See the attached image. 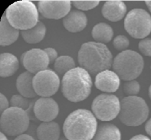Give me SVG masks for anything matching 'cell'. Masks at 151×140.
<instances>
[{"instance_id": "14", "label": "cell", "mask_w": 151, "mask_h": 140, "mask_svg": "<svg viewBox=\"0 0 151 140\" xmlns=\"http://www.w3.org/2000/svg\"><path fill=\"white\" fill-rule=\"evenodd\" d=\"M120 83L119 76L114 71L109 69L99 73L95 78L96 88L107 93H113L117 91Z\"/></svg>"}, {"instance_id": "30", "label": "cell", "mask_w": 151, "mask_h": 140, "mask_svg": "<svg viewBox=\"0 0 151 140\" xmlns=\"http://www.w3.org/2000/svg\"><path fill=\"white\" fill-rule=\"evenodd\" d=\"M44 50L45 51V52L47 53L48 58H49V60H50V63H52L54 62L55 61V60H57V51L55 50V49H54V48L52 47H47L44 49Z\"/></svg>"}, {"instance_id": "13", "label": "cell", "mask_w": 151, "mask_h": 140, "mask_svg": "<svg viewBox=\"0 0 151 140\" xmlns=\"http://www.w3.org/2000/svg\"><path fill=\"white\" fill-rule=\"evenodd\" d=\"M34 113L36 118L43 122L52 121L58 115L59 107L50 97H41L35 102Z\"/></svg>"}, {"instance_id": "4", "label": "cell", "mask_w": 151, "mask_h": 140, "mask_svg": "<svg viewBox=\"0 0 151 140\" xmlns=\"http://www.w3.org/2000/svg\"><path fill=\"white\" fill-rule=\"evenodd\" d=\"M5 16L14 28L21 31L32 28L39 22L37 6L27 0L12 3L7 8Z\"/></svg>"}, {"instance_id": "8", "label": "cell", "mask_w": 151, "mask_h": 140, "mask_svg": "<svg viewBox=\"0 0 151 140\" xmlns=\"http://www.w3.org/2000/svg\"><path fill=\"white\" fill-rule=\"evenodd\" d=\"M124 28L132 37L144 38L151 32V16L145 9L134 8L126 16Z\"/></svg>"}, {"instance_id": "20", "label": "cell", "mask_w": 151, "mask_h": 140, "mask_svg": "<svg viewBox=\"0 0 151 140\" xmlns=\"http://www.w3.org/2000/svg\"><path fill=\"white\" fill-rule=\"evenodd\" d=\"M39 140H58L60 136L59 125L53 121L41 123L37 129Z\"/></svg>"}, {"instance_id": "9", "label": "cell", "mask_w": 151, "mask_h": 140, "mask_svg": "<svg viewBox=\"0 0 151 140\" xmlns=\"http://www.w3.org/2000/svg\"><path fill=\"white\" fill-rule=\"evenodd\" d=\"M91 109L96 118L101 121H110L119 116L120 101L114 95L101 93L93 100Z\"/></svg>"}, {"instance_id": "31", "label": "cell", "mask_w": 151, "mask_h": 140, "mask_svg": "<svg viewBox=\"0 0 151 140\" xmlns=\"http://www.w3.org/2000/svg\"><path fill=\"white\" fill-rule=\"evenodd\" d=\"M9 108V102L8 99L1 93L0 94V111L1 113Z\"/></svg>"}, {"instance_id": "6", "label": "cell", "mask_w": 151, "mask_h": 140, "mask_svg": "<svg viewBox=\"0 0 151 140\" xmlns=\"http://www.w3.org/2000/svg\"><path fill=\"white\" fill-rule=\"evenodd\" d=\"M144 61L137 52L126 50L118 54L113 60V69L119 77L125 81L133 80L140 76Z\"/></svg>"}, {"instance_id": "10", "label": "cell", "mask_w": 151, "mask_h": 140, "mask_svg": "<svg viewBox=\"0 0 151 140\" xmlns=\"http://www.w3.org/2000/svg\"><path fill=\"white\" fill-rule=\"evenodd\" d=\"M60 78L56 72L46 69L34 76L33 86L36 94L41 97H50L58 91Z\"/></svg>"}, {"instance_id": "24", "label": "cell", "mask_w": 151, "mask_h": 140, "mask_svg": "<svg viewBox=\"0 0 151 140\" xmlns=\"http://www.w3.org/2000/svg\"><path fill=\"white\" fill-rule=\"evenodd\" d=\"M54 67L56 73L60 75H64L75 67V62L69 56H61L58 57L54 62Z\"/></svg>"}, {"instance_id": "32", "label": "cell", "mask_w": 151, "mask_h": 140, "mask_svg": "<svg viewBox=\"0 0 151 140\" xmlns=\"http://www.w3.org/2000/svg\"><path fill=\"white\" fill-rule=\"evenodd\" d=\"M14 140H35L34 138L30 135L27 134H22L17 136Z\"/></svg>"}, {"instance_id": "37", "label": "cell", "mask_w": 151, "mask_h": 140, "mask_svg": "<svg viewBox=\"0 0 151 140\" xmlns=\"http://www.w3.org/2000/svg\"><path fill=\"white\" fill-rule=\"evenodd\" d=\"M149 96L151 99V85L150 86V87L149 88Z\"/></svg>"}, {"instance_id": "5", "label": "cell", "mask_w": 151, "mask_h": 140, "mask_svg": "<svg viewBox=\"0 0 151 140\" xmlns=\"http://www.w3.org/2000/svg\"><path fill=\"white\" fill-rule=\"evenodd\" d=\"M149 107L145 100L137 96H128L120 101V121L125 125L137 126L147 119Z\"/></svg>"}, {"instance_id": "38", "label": "cell", "mask_w": 151, "mask_h": 140, "mask_svg": "<svg viewBox=\"0 0 151 140\" xmlns=\"http://www.w3.org/2000/svg\"><path fill=\"white\" fill-rule=\"evenodd\" d=\"M58 140H69V139H68L66 137H65V136H63V137H61V138H60V139H58Z\"/></svg>"}, {"instance_id": "16", "label": "cell", "mask_w": 151, "mask_h": 140, "mask_svg": "<svg viewBox=\"0 0 151 140\" xmlns=\"http://www.w3.org/2000/svg\"><path fill=\"white\" fill-rule=\"evenodd\" d=\"M101 12L106 19L113 22L119 21L125 15L126 6L121 1H107L103 4Z\"/></svg>"}, {"instance_id": "21", "label": "cell", "mask_w": 151, "mask_h": 140, "mask_svg": "<svg viewBox=\"0 0 151 140\" xmlns=\"http://www.w3.org/2000/svg\"><path fill=\"white\" fill-rule=\"evenodd\" d=\"M92 140H121V132L114 124L102 123L98 126Z\"/></svg>"}, {"instance_id": "25", "label": "cell", "mask_w": 151, "mask_h": 140, "mask_svg": "<svg viewBox=\"0 0 151 140\" xmlns=\"http://www.w3.org/2000/svg\"><path fill=\"white\" fill-rule=\"evenodd\" d=\"M10 104L12 107H16L26 110L29 107L28 100L21 95H14L10 100Z\"/></svg>"}, {"instance_id": "19", "label": "cell", "mask_w": 151, "mask_h": 140, "mask_svg": "<svg viewBox=\"0 0 151 140\" xmlns=\"http://www.w3.org/2000/svg\"><path fill=\"white\" fill-rule=\"evenodd\" d=\"M19 61L15 56L10 53H3L0 55V76H12L18 70Z\"/></svg>"}, {"instance_id": "1", "label": "cell", "mask_w": 151, "mask_h": 140, "mask_svg": "<svg viewBox=\"0 0 151 140\" xmlns=\"http://www.w3.org/2000/svg\"><path fill=\"white\" fill-rule=\"evenodd\" d=\"M97 128V121L93 112L78 109L66 118L63 129L64 136L69 140H91Z\"/></svg>"}, {"instance_id": "22", "label": "cell", "mask_w": 151, "mask_h": 140, "mask_svg": "<svg viewBox=\"0 0 151 140\" xmlns=\"http://www.w3.org/2000/svg\"><path fill=\"white\" fill-rule=\"evenodd\" d=\"M46 27L44 23L39 21L32 28L21 31V34L24 40L28 44H36L41 41L46 34Z\"/></svg>"}, {"instance_id": "7", "label": "cell", "mask_w": 151, "mask_h": 140, "mask_svg": "<svg viewBox=\"0 0 151 140\" xmlns=\"http://www.w3.org/2000/svg\"><path fill=\"white\" fill-rule=\"evenodd\" d=\"M29 125V116L26 110L11 106L1 113L0 125L2 132L8 136L24 134Z\"/></svg>"}, {"instance_id": "11", "label": "cell", "mask_w": 151, "mask_h": 140, "mask_svg": "<svg viewBox=\"0 0 151 140\" xmlns=\"http://www.w3.org/2000/svg\"><path fill=\"white\" fill-rule=\"evenodd\" d=\"M21 61L25 69L34 74L47 69L50 64L47 53L40 48H32L24 53Z\"/></svg>"}, {"instance_id": "33", "label": "cell", "mask_w": 151, "mask_h": 140, "mask_svg": "<svg viewBox=\"0 0 151 140\" xmlns=\"http://www.w3.org/2000/svg\"><path fill=\"white\" fill-rule=\"evenodd\" d=\"M129 140H150L149 137L142 134H138L132 137Z\"/></svg>"}, {"instance_id": "34", "label": "cell", "mask_w": 151, "mask_h": 140, "mask_svg": "<svg viewBox=\"0 0 151 140\" xmlns=\"http://www.w3.org/2000/svg\"><path fill=\"white\" fill-rule=\"evenodd\" d=\"M145 131L146 133L151 136V118L149 119L146 123L145 126Z\"/></svg>"}, {"instance_id": "18", "label": "cell", "mask_w": 151, "mask_h": 140, "mask_svg": "<svg viewBox=\"0 0 151 140\" xmlns=\"http://www.w3.org/2000/svg\"><path fill=\"white\" fill-rule=\"evenodd\" d=\"M19 30L14 28L3 15L0 22V45L8 46L17 41L19 37Z\"/></svg>"}, {"instance_id": "12", "label": "cell", "mask_w": 151, "mask_h": 140, "mask_svg": "<svg viewBox=\"0 0 151 140\" xmlns=\"http://www.w3.org/2000/svg\"><path fill=\"white\" fill-rule=\"evenodd\" d=\"M70 1H39L38 11L45 18L59 19L64 18L71 10Z\"/></svg>"}, {"instance_id": "17", "label": "cell", "mask_w": 151, "mask_h": 140, "mask_svg": "<svg viewBox=\"0 0 151 140\" xmlns=\"http://www.w3.org/2000/svg\"><path fill=\"white\" fill-rule=\"evenodd\" d=\"M33 74L27 71L22 73L17 77L16 87L21 95L26 98L35 97L36 94L33 86Z\"/></svg>"}, {"instance_id": "2", "label": "cell", "mask_w": 151, "mask_h": 140, "mask_svg": "<svg viewBox=\"0 0 151 140\" xmlns=\"http://www.w3.org/2000/svg\"><path fill=\"white\" fill-rule=\"evenodd\" d=\"M81 67L92 74L109 69L113 64V56L104 44L94 41L83 44L78 53Z\"/></svg>"}, {"instance_id": "28", "label": "cell", "mask_w": 151, "mask_h": 140, "mask_svg": "<svg viewBox=\"0 0 151 140\" xmlns=\"http://www.w3.org/2000/svg\"><path fill=\"white\" fill-rule=\"evenodd\" d=\"M129 39L123 35H119L116 36L113 41L114 47L119 51H124L129 45Z\"/></svg>"}, {"instance_id": "26", "label": "cell", "mask_w": 151, "mask_h": 140, "mask_svg": "<svg viewBox=\"0 0 151 140\" xmlns=\"http://www.w3.org/2000/svg\"><path fill=\"white\" fill-rule=\"evenodd\" d=\"M123 91L129 96H135L140 92V86L138 82L133 80L127 81L123 84Z\"/></svg>"}, {"instance_id": "35", "label": "cell", "mask_w": 151, "mask_h": 140, "mask_svg": "<svg viewBox=\"0 0 151 140\" xmlns=\"http://www.w3.org/2000/svg\"><path fill=\"white\" fill-rule=\"evenodd\" d=\"M1 134V136H0V140H8L7 137L6 136L5 134H4L2 132H1L0 133Z\"/></svg>"}, {"instance_id": "23", "label": "cell", "mask_w": 151, "mask_h": 140, "mask_svg": "<svg viewBox=\"0 0 151 140\" xmlns=\"http://www.w3.org/2000/svg\"><path fill=\"white\" fill-rule=\"evenodd\" d=\"M113 30L107 24L100 22L95 25L92 30L91 34L96 42L104 44L110 42L113 36Z\"/></svg>"}, {"instance_id": "36", "label": "cell", "mask_w": 151, "mask_h": 140, "mask_svg": "<svg viewBox=\"0 0 151 140\" xmlns=\"http://www.w3.org/2000/svg\"><path fill=\"white\" fill-rule=\"evenodd\" d=\"M145 2L146 5H147L148 9H149V11L151 12V1H146Z\"/></svg>"}, {"instance_id": "3", "label": "cell", "mask_w": 151, "mask_h": 140, "mask_svg": "<svg viewBox=\"0 0 151 140\" xmlns=\"http://www.w3.org/2000/svg\"><path fill=\"white\" fill-rule=\"evenodd\" d=\"M92 80L90 73L81 67H74L63 77L61 92L71 102H79L87 99L91 93Z\"/></svg>"}, {"instance_id": "15", "label": "cell", "mask_w": 151, "mask_h": 140, "mask_svg": "<svg viewBox=\"0 0 151 140\" xmlns=\"http://www.w3.org/2000/svg\"><path fill=\"white\" fill-rule=\"evenodd\" d=\"M64 28L71 32H78L83 30L87 24L86 15L79 10H72L63 19Z\"/></svg>"}, {"instance_id": "27", "label": "cell", "mask_w": 151, "mask_h": 140, "mask_svg": "<svg viewBox=\"0 0 151 140\" xmlns=\"http://www.w3.org/2000/svg\"><path fill=\"white\" fill-rule=\"evenodd\" d=\"M71 3L77 9L88 11L96 8L100 3L99 1H72Z\"/></svg>"}, {"instance_id": "29", "label": "cell", "mask_w": 151, "mask_h": 140, "mask_svg": "<svg viewBox=\"0 0 151 140\" xmlns=\"http://www.w3.org/2000/svg\"><path fill=\"white\" fill-rule=\"evenodd\" d=\"M140 52L147 56H151V38H146L142 40L138 45Z\"/></svg>"}]
</instances>
